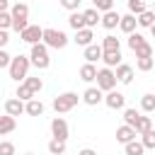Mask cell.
Instances as JSON below:
<instances>
[{"instance_id":"60d3db41","label":"cell","mask_w":155,"mask_h":155,"mask_svg":"<svg viewBox=\"0 0 155 155\" xmlns=\"http://www.w3.org/2000/svg\"><path fill=\"white\" fill-rule=\"evenodd\" d=\"M80 2H82V0H61V5H63L65 10H70V12H75V10L80 7Z\"/></svg>"},{"instance_id":"6da1fadb","label":"cell","mask_w":155,"mask_h":155,"mask_svg":"<svg viewBox=\"0 0 155 155\" xmlns=\"http://www.w3.org/2000/svg\"><path fill=\"white\" fill-rule=\"evenodd\" d=\"M29 58H31V65H36L39 70L48 68V63H51V58H48V46H46L44 41H39V44H31Z\"/></svg>"},{"instance_id":"d6a6232c","label":"cell","mask_w":155,"mask_h":155,"mask_svg":"<svg viewBox=\"0 0 155 155\" xmlns=\"http://www.w3.org/2000/svg\"><path fill=\"white\" fill-rule=\"evenodd\" d=\"M133 53H136V58H148V56H153V46L145 41V44H140V46H138Z\"/></svg>"},{"instance_id":"d4e9b609","label":"cell","mask_w":155,"mask_h":155,"mask_svg":"<svg viewBox=\"0 0 155 155\" xmlns=\"http://www.w3.org/2000/svg\"><path fill=\"white\" fill-rule=\"evenodd\" d=\"M124 148H126V155H143V153H145V145H143L140 140H136V138H133L131 143H126Z\"/></svg>"},{"instance_id":"74e56055","label":"cell","mask_w":155,"mask_h":155,"mask_svg":"<svg viewBox=\"0 0 155 155\" xmlns=\"http://www.w3.org/2000/svg\"><path fill=\"white\" fill-rule=\"evenodd\" d=\"M92 5H94L97 10H102V12L114 10V0H92Z\"/></svg>"},{"instance_id":"8fae6325","label":"cell","mask_w":155,"mask_h":155,"mask_svg":"<svg viewBox=\"0 0 155 155\" xmlns=\"http://www.w3.org/2000/svg\"><path fill=\"white\" fill-rule=\"evenodd\" d=\"M136 136H138V133H136V128H133V126H128V124H124V126H119V128H116V140H119V143H124V145H126V143H131Z\"/></svg>"},{"instance_id":"4dcf8cb0","label":"cell","mask_w":155,"mask_h":155,"mask_svg":"<svg viewBox=\"0 0 155 155\" xmlns=\"http://www.w3.org/2000/svg\"><path fill=\"white\" fill-rule=\"evenodd\" d=\"M128 12L131 15H140V12H145V0H128Z\"/></svg>"},{"instance_id":"7bdbcfd3","label":"cell","mask_w":155,"mask_h":155,"mask_svg":"<svg viewBox=\"0 0 155 155\" xmlns=\"http://www.w3.org/2000/svg\"><path fill=\"white\" fill-rule=\"evenodd\" d=\"M27 27H29V24H27V19H12V29H15V31H19V34H22Z\"/></svg>"},{"instance_id":"8992f818","label":"cell","mask_w":155,"mask_h":155,"mask_svg":"<svg viewBox=\"0 0 155 155\" xmlns=\"http://www.w3.org/2000/svg\"><path fill=\"white\" fill-rule=\"evenodd\" d=\"M19 39H22L24 44H39V41L44 39V29L36 27V24H29V27L19 34Z\"/></svg>"},{"instance_id":"ab89813d","label":"cell","mask_w":155,"mask_h":155,"mask_svg":"<svg viewBox=\"0 0 155 155\" xmlns=\"http://www.w3.org/2000/svg\"><path fill=\"white\" fill-rule=\"evenodd\" d=\"M12 27V15L10 12H0V29H7Z\"/></svg>"},{"instance_id":"30bf717a","label":"cell","mask_w":155,"mask_h":155,"mask_svg":"<svg viewBox=\"0 0 155 155\" xmlns=\"http://www.w3.org/2000/svg\"><path fill=\"white\" fill-rule=\"evenodd\" d=\"M5 111H7L10 116H19V114H24V111H27V104H24L19 97H12V99H7V102H5Z\"/></svg>"},{"instance_id":"5b68a950","label":"cell","mask_w":155,"mask_h":155,"mask_svg":"<svg viewBox=\"0 0 155 155\" xmlns=\"http://www.w3.org/2000/svg\"><path fill=\"white\" fill-rule=\"evenodd\" d=\"M116 75H114V70L111 68H102V70H97V87L102 90V92H109V90H114L116 87Z\"/></svg>"},{"instance_id":"ac0fdd59","label":"cell","mask_w":155,"mask_h":155,"mask_svg":"<svg viewBox=\"0 0 155 155\" xmlns=\"http://www.w3.org/2000/svg\"><path fill=\"white\" fill-rule=\"evenodd\" d=\"M102 61H104L107 68H114V65L121 63V51H104L102 53Z\"/></svg>"},{"instance_id":"e575fe53","label":"cell","mask_w":155,"mask_h":155,"mask_svg":"<svg viewBox=\"0 0 155 155\" xmlns=\"http://www.w3.org/2000/svg\"><path fill=\"white\" fill-rule=\"evenodd\" d=\"M138 111L136 109H124V124H128V126H136V121H138Z\"/></svg>"},{"instance_id":"d6986e66","label":"cell","mask_w":155,"mask_h":155,"mask_svg":"<svg viewBox=\"0 0 155 155\" xmlns=\"http://www.w3.org/2000/svg\"><path fill=\"white\" fill-rule=\"evenodd\" d=\"M15 126H17L15 116H10V114L0 116V136H5V133H12V131H15Z\"/></svg>"},{"instance_id":"f35d334b","label":"cell","mask_w":155,"mask_h":155,"mask_svg":"<svg viewBox=\"0 0 155 155\" xmlns=\"http://www.w3.org/2000/svg\"><path fill=\"white\" fill-rule=\"evenodd\" d=\"M0 155H15V145L10 140H2L0 143Z\"/></svg>"},{"instance_id":"ffe728a7","label":"cell","mask_w":155,"mask_h":155,"mask_svg":"<svg viewBox=\"0 0 155 155\" xmlns=\"http://www.w3.org/2000/svg\"><path fill=\"white\" fill-rule=\"evenodd\" d=\"M80 80H85V82L97 80V68H94L92 63H85V65L80 68Z\"/></svg>"},{"instance_id":"ee69618b","label":"cell","mask_w":155,"mask_h":155,"mask_svg":"<svg viewBox=\"0 0 155 155\" xmlns=\"http://www.w3.org/2000/svg\"><path fill=\"white\" fill-rule=\"evenodd\" d=\"M7 41H10L7 29H0V48H5V46H7Z\"/></svg>"},{"instance_id":"1f68e13d","label":"cell","mask_w":155,"mask_h":155,"mask_svg":"<svg viewBox=\"0 0 155 155\" xmlns=\"http://www.w3.org/2000/svg\"><path fill=\"white\" fill-rule=\"evenodd\" d=\"M140 143L145 145V150H155V131L150 128V131H145L143 133V138H140Z\"/></svg>"},{"instance_id":"7c38bea8","label":"cell","mask_w":155,"mask_h":155,"mask_svg":"<svg viewBox=\"0 0 155 155\" xmlns=\"http://www.w3.org/2000/svg\"><path fill=\"white\" fill-rule=\"evenodd\" d=\"M136 27H138V17H136V15H131V12H128V15H124V17H121V22H119V29H121V31H126V34H133V31H136Z\"/></svg>"},{"instance_id":"e0dca14e","label":"cell","mask_w":155,"mask_h":155,"mask_svg":"<svg viewBox=\"0 0 155 155\" xmlns=\"http://www.w3.org/2000/svg\"><path fill=\"white\" fill-rule=\"evenodd\" d=\"M82 15H85V24H87L90 29H92V27H97V24L102 22V15H99V10H97V7H92V10H85Z\"/></svg>"},{"instance_id":"52a82bcc","label":"cell","mask_w":155,"mask_h":155,"mask_svg":"<svg viewBox=\"0 0 155 155\" xmlns=\"http://www.w3.org/2000/svg\"><path fill=\"white\" fill-rule=\"evenodd\" d=\"M104 104H107L109 109H124L126 97H124L121 92H116V90H109V92L104 94Z\"/></svg>"},{"instance_id":"9c48e42d","label":"cell","mask_w":155,"mask_h":155,"mask_svg":"<svg viewBox=\"0 0 155 155\" xmlns=\"http://www.w3.org/2000/svg\"><path fill=\"white\" fill-rule=\"evenodd\" d=\"M102 99H104V94H102V90H99V87H87V90L82 92V102H85V104H90V107H97Z\"/></svg>"},{"instance_id":"d590c367","label":"cell","mask_w":155,"mask_h":155,"mask_svg":"<svg viewBox=\"0 0 155 155\" xmlns=\"http://www.w3.org/2000/svg\"><path fill=\"white\" fill-rule=\"evenodd\" d=\"M140 44H145V39L138 34V31H133V34H128V46H131V51H136Z\"/></svg>"},{"instance_id":"5bb4252c","label":"cell","mask_w":155,"mask_h":155,"mask_svg":"<svg viewBox=\"0 0 155 155\" xmlns=\"http://www.w3.org/2000/svg\"><path fill=\"white\" fill-rule=\"evenodd\" d=\"M119 22H121V15L116 10H109V12L102 15V27L104 29H114V27H119Z\"/></svg>"},{"instance_id":"7a4b0ae2","label":"cell","mask_w":155,"mask_h":155,"mask_svg":"<svg viewBox=\"0 0 155 155\" xmlns=\"http://www.w3.org/2000/svg\"><path fill=\"white\" fill-rule=\"evenodd\" d=\"M29 65H31V58H27V56H15L12 61H10V78L12 80H24L27 78V73H29Z\"/></svg>"},{"instance_id":"3957f363","label":"cell","mask_w":155,"mask_h":155,"mask_svg":"<svg viewBox=\"0 0 155 155\" xmlns=\"http://www.w3.org/2000/svg\"><path fill=\"white\" fill-rule=\"evenodd\" d=\"M48 48H65L68 46V36L61 29H44V39H41Z\"/></svg>"},{"instance_id":"f6af8a7d","label":"cell","mask_w":155,"mask_h":155,"mask_svg":"<svg viewBox=\"0 0 155 155\" xmlns=\"http://www.w3.org/2000/svg\"><path fill=\"white\" fill-rule=\"evenodd\" d=\"M78 155H97V153H94V150H92V148H82V150H80V153H78Z\"/></svg>"},{"instance_id":"484cf974","label":"cell","mask_w":155,"mask_h":155,"mask_svg":"<svg viewBox=\"0 0 155 155\" xmlns=\"http://www.w3.org/2000/svg\"><path fill=\"white\" fill-rule=\"evenodd\" d=\"M102 48H104V51H121V44H119V39H116V36H111V34H109V36H104V39H102Z\"/></svg>"},{"instance_id":"7dc6e473","label":"cell","mask_w":155,"mask_h":155,"mask_svg":"<svg viewBox=\"0 0 155 155\" xmlns=\"http://www.w3.org/2000/svg\"><path fill=\"white\" fill-rule=\"evenodd\" d=\"M150 34H153V39H155V24H153V27H150Z\"/></svg>"},{"instance_id":"cb8c5ba5","label":"cell","mask_w":155,"mask_h":155,"mask_svg":"<svg viewBox=\"0 0 155 155\" xmlns=\"http://www.w3.org/2000/svg\"><path fill=\"white\" fill-rule=\"evenodd\" d=\"M27 114H29V116H41V114H44V104H41L36 97L29 99V102H27Z\"/></svg>"},{"instance_id":"603a6c76","label":"cell","mask_w":155,"mask_h":155,"mask_svg":"<svg viewBox=\"0 0 155 155\" xmlns=\"http://www.w3.org/2000/svg\"><path fill=\"white\" fill-rule=\"evenodd\" d=\"M153 24H155V12L153 10H145V12L138 15V27H148L150 29Z\"/></svg>"},{"instance_id":"836d02e7","label":"cell","mask_w":155,"mask_h":155,"mask_svg":"<svg viewBox=\"0 0 155 155\" xmlns=\"http://www.w3.org/2000/svg\"><path fill=\"white\" fill-rule=\"evenodd\" d=\"M153 63H155V58H153V56H148V58H138V61H136V68H138V70H143V73H148V70L153 68Z\"/></svg>"},{"instance_id":"83f0119b","label":"cell","mask_w":155,"mask_h":155,"mask_svg":"<svg viewBox=\"0 0 155 155\" xmlns=\"http://www.w3.org/2000/svg\"><path fill=\"white\" fill-rule=\"evenodd\" d=\"M48 153H51V155H63V153H65V140L53 138V140L48 143Z\"/></svg>"},{"instance_id":"2e32d148","label":"cell","mask_w":155,"mask_h":155,"mask_svg":"<svg viewBox=\"0 0 155 155\" xmlns=\"http://www.w3.org/2000/svg\"><path fill=\"white\" fill-rule=\"evenodd\" d=\"M102 53H104V48H102V46H97V44H90V46H85V58H87V63H94V61H99V58H102Z\"/></svg>"},{"instance_id":"c3c4849f","label":"cell","mask_w":155,"mask_h":155,"mask_svg":"<svg viewBox=\"0 0 155 155\" xmlns=\"http://www.w3.org/2000/svg\"><path fill=\"white\" fill-rule=\"evenodd\" d=\"M24 155H34V153H24Z\"/></svg>"},{"instance_id":"44dd1931","label":"cell","mask_w":155,"mask_h":155,"mask_svg":"<svg viewBox=\"0 0 155 155\" xmlns=\"http://www.w3.org/2000/svg\"><path fill=\"white\" fill-rule=\"evenodd\" d=\"M10 15H12V19H27L29 17V7L24 2H17V5H12Z\"/></svg>"},{"instance_id":"8d00e7d4","label":"cell","mask_w":155,"mask_h":155,"mask_svg":"<svg viewBox=\"0 0 155 155\" xmlns=\"http://www.w3.org/2000/svg\"><path fill=\"white\" fill-rule=\"evenodd\" d=\"M24 82L29 85V90H31L34 94H36V92H41V87H44V82H41L39 78H29V75H27V78H24Z\"/></svg>"},{"instance_id":"9a60e30c","label":"cell","mask_w":155,"mask_h":155,"mask_svg":"<svg viewBox=\"0 0 155 155\" xmlns=\"http://www.w3.org/2000/svg\"><path fill=\"white\" fill-rule=\"evenodd\" d=\"M92 39H94V34H92V29H90V27H85V29H78V31H75V44H78V46H90V44H92Z\"/></svg>"},{"instance_id":"bcb514c9","label":"cell","mask_w":155,"mask_h":155,"mask_svg":"<svg viewBox=\"0 0 155 155\" xmlns=\"http://www.w3.org/2000/svg\"><path fill=\"white\" fill-rule=\"evenodd\" d=\"M7 7H10V2L7 0H0V12H7Z\"/></svg>"},{"instance_id":"b9f144b4","label":"cell","mask_w":155,"mask_h":155,"mask_svg":"<svg viewBox=\"0 0 155 155\" xmlns=\"http://www.w3.org/2000/svg\"><path fill=\"white\" fill-rule=\"evenodd\" d=\"M10 61H12V56L5 48H0V68H10Z\"/></svg>"},{"instance_id":"681fc988","label":"cell","mask_w":155,"mask_h":155,"mask_svg":"<svg viewBox=\"0 0 155 155\" xmlns=\"http://www.w3.org/2000/svg\"><path fill=\"white\" fill-rule=\"evenodd\" d=\"M153 12H155V2H153Z\"/></svg>"},{"instance_id":"f1b7e54d","label":"cell","mask_w":155,"mask_h":155,"mask_svg":"<svg viewBox=\"0 0 155 155\" xmlns=\"http://www.w3.org/2000/svg\"><path fill=\"white\" fill-rule=\"evenodd\" d=\"M140 109L148 111V114L155 111V94H143V97H140Z\"/></svg>"},{"instance_id":"f546056e","label":"cell","mask_w":155,"mask_h":155,"mask_svg":"<svg viewBox=\"0 0 155 155\" xmlns=\"http://www.w3.org/2000/svg\"><path fill=\"white\" fill-rule=\"evenodd\" d=\"M17 97H19L22 102H29V99H34V92L29 90V85H27V82H22V85L17 87Z\"/></svg>"},{"instance_id":"4316f807","label":"cell","mask_w":155,"mask_h":155,"mask_svg":"<svg viewBox=\"0 0 155 155\" xmlns=\"http://www.w3.org/2000/svg\"><path fill=\"white\" fill-rule=\"evenodd\" d=\"M133 128H136V133H140V136H143L145 131H150V128H153L150 116H138V121H136V126H133Z\"/></svg>"},{"instance_id":"277c9868","label":"cell","mask_w":155,"mask_h":155,"mask_svg":"<svg viewBox=\"0 0 155 155\" xmlns=\"http://www.w3.org/2000/svg\"><path fill=\"white\" fill-rule=\"evenodd\" d=\"M78 94L75 92H63V94H58L56 99H53V109H56V114H65V111H70L75 104H78Z\"/></svg>"},{"instance_id":"4fadbf2b","label":"cell","mask_w":155,"mask_h":155,"mask_svg":"<svg viewBox=\"0 0 155 155\" xmlns=\"http://www.w3.org/2000/svg\"><path fill=\"white\" fill-rule=\"evenodd\" d=\"M114 75H116V80H119V82L128 85V82L133 80V68H131V65H126V63H119V65H116V73H114Z\"/></svg>"},{"instance_id":"7402d4cb","label":"cell","mask_w":155,"mask_h":155,"mask_svg":"<svg viewBox=\"0 0 155 155\" xmlns=\"http://www.w3.org/2000/svg\"><path fill=\"white\" fill-rule=\"evenodd\" d=\"M68 24H70L75 31L87 27V24H85V15H82V12H70V17H68Z\"/></svg>"},{"instance_id":"ba28073f","label":"cell","mask_w":155,"mask_h":155,"mask_svg":"<svg viewBox=\"0 0 155 155\" xmlns=\"http://www.w3.org/2000/svg\"><path fill=\"white\" fill-rule=\"evenodd\" d=\"M51 133H53V138L65 140V138H68V121L61 119V116H56V119L51 121Z\"/></svg>"}]
</instances>
